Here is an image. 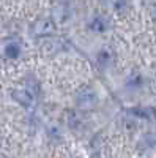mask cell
<instances>
[{
    "label": "cell",
    "mask_w": 156,
    "mask_h": 158,
    "mask_svg": "<svg viewBox=\"0 0 156 158\" xmlns=\"http://www.w3.org/2000/svg\"><path fill=\"white\" fill-rule=\"evenodd\" d=\"M90 27H92L95 32H102L104 29H106V22H104L102 19H99V18H96V19H93L92 22H90Z\"/></svg>",
    "instance_id": "obj_5"
},
{
    "label": "cell",
    "mask_w": 156,
    "mask_h": 158,
    "mask_svg": "<svg viewBox=\"0 0 156 158\" xmlns=\"http://www.w3.org/2000/svg\"><path fill=\"white\" fill-rule=\"evenodd\" d=\"M14 97H16L22 104H25V106H30V104H32V97L27 94V92H16Z\"/></svg>",
    "instance_id": "obj_4"
},
{
    "label": "cell",
    "mask_w": 156,
    "mask_h": 158,
    "mask_svg": "<svg viewBox=\"0 0 156 158\" xmlns=\"http://www.w3.org/2000/svg\"><path fill=\"white\" fill-rule=\"evenodd\" d=\"M98 59H99V63H101V65H106V62L110 59V56H109L107 51H101L99 56H98Z\"/></svg>",
    "instance_id": "obj_6"
},
{
    "label": "cell",
    "mask_w": 156,
    "mask_h": 158,
    "mask_svg": "<svg viewBox=\"0 0 156 158\" xmlns=\"http://www.w3.org/2000/svg\"><path fill=\"white\" fill-rule=\"evenodd\" d=\"M93 100H95V95L92 94V92H85V94H81L79 97H77V103L84 108L90 106V104L93 103Z\"/></svg>",
    "instance_id": "obj_2"
},
{
    "label": "cell",
    "mask_w": 156,
    "mask_h": 158,
    "mask_svg": "<svg viewBox=\"0 0 156 158\" xmlns=\"http://www.w3.org/2000/svg\"><path fill=\"white\" fill-rule=\"evenodd\" d=\"M52 22L50 21H47V19H43V21H38L36 24H35V33H38V35H46V33H50V30H52Z\"/></svg>",
    "instance_id": "obj_1"
},
{
    "label": "cell",
    "mask_w": 156,
    "mask_h": 158,
    "mask_svg": "<svg viewBox=\"0 0 156 158\" xmlns=\"http://www.w3.org/2000/svg\"><path fill=\"white\" fill-rule=\"evenodd\" d=\"M5 56L11 57V59H14L19 56V46L16 43H10L6 48H5Z\"/></svg>",
    "instance_id": "obj_3"
}]
</instances>
